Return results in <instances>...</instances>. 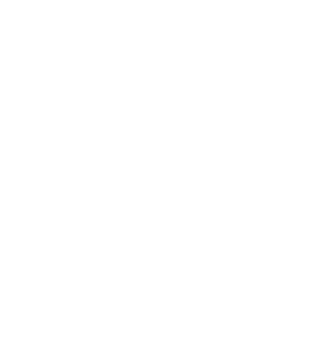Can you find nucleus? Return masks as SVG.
Wrapping results in <instances>:
<instances>
[]
</instances>
